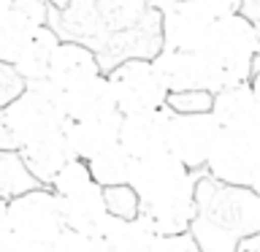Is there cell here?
I'll return each instance as SVG.
<instances>
[{
    "mask_svg": "<svg viewBox=\"0 0 260 252\" xmlns=\"http://www.w3.org/2000/svg\"><path fill=\"white\" fill-rule=\"evenodd\" d=\"M198 52L203 57V89L214 95L241 81H252L260 38L244 14H231L211 19Z\"/></svg>",
    "mask_w": 260,
    "mask_h": 252,
    "instance_id": "cell-1",
    "label": "cell"
},
{
    "mask_svg": "<svg viewBox=\"0 0 260 252\" xmlns=\"http://www.w3.org/2000/svg\"><path fill=\"white\" fill-rule=\"evenodd\" d=\"M62 89L49 79L24 81L22 92L0 106V152H16L36 138L65 128Z\"/></svg>",
    "mask_w": 260,
    "mask_h": 252,
    "instance_id": "cell-2",
    "label": "cell"
},
{
    "mask_svg": "<svg viewBox=\"0 0 260 252\" xmlns=\"http://www.w3.org/2000/svg\"><path fill=\"white\" fill-rule=\"evenodd\" d=\"M127 184L138 195L141 209L198 203V182H195L192 171L184 168L168 152L133 160V171H130Z\"/></svg>",
    "mask_w": 260,
    "mask_h": 252,
    "instance_id": "cell-3",
    "label": "cell"
},
{
    "mask_svg": "<svg viewBox=\"0 0 260 252\" xmlns=\"http://www.w3.org/2000/svg\"><path fill=\"white\" fill-rule=\"evenodd\" d=\"M203 168H209V174L225 187H244L257 193L260 128H219Z\"/></svg>",
    "mask_w": 260,
    "mask_h": 252,
    "instance_id": "cell-4",
    "label": "cell"
},
{
    "mask_svg": "<svg viewBox=\"0 0 260 252\" xmlns=\"http://www.w3.org/2000/svg\"><path fill=\"white\" fill-rule=\"evenodd\" d=\"M109 87L114 98V109L117 114H136V111H149L166 106V87L160 84L157 73H154L152 60L133 57V60L119 62L117 68L109 71Z\"/></svg>",
    "mask_w": 260,
    "mask_h": 252,
    "instance_id": "cell-5",
    "label": "cell"
},
{
    "mask_svg": "<svg viewBox=\"0 0 260 252\" xmlns=\"http://www.w3.org/2000/svg\"><path fill=\"white\" fill-rule=\"evenodd\" d=\"M6 214L14 233L44 247L46 252H49V244L62 231L57 195L49 187H32V190L6 201Z\"/></svg>",
    "mask_w": 260,
    "mask_h": 252,
    "instance_id": "cell-6",
    "label": "cell"
},
{
    "mask_svg": "<svg viewBox=\"0 0 260 252\" xmlns=\"http://www.w3.org/2000/svg\"><path fill=\"white\" fill-rule=\"evenodd\" d=\"M219 125L214 122L209 111L198 114H174L168 125V138H166V152L176 158L184 168L198 171L206 163L209 146L214 141Z\"/></svg>",
    "mask_w": 260,
    "mask_h": 252,
    "instance_id": "cell-7",
    "label": "cell"
},
{
    "mask_svg": "<svg viewBox=\"0 0 260 252\" xmlns=\"http://www.w3.org/2000/svg\"><path fill=\"white\" fill-rule=\"evenodd\" d=\"M171 117H174V111H171L168 106L149 109V111H136V114H122L119 117L117 144L133 160L166 152Z\"/></svg>",
    "mask_w": 260,
    "mask_h": 252,
    "instance_id": "cell-8",
    "label": "cell"
},
{
    "mask_svg": "<svg viewBox=\"0 0 260 252\" xmlns=\"http://www.w3.org/2000/svg\"><path fill=\"white\" fill-rule=\"evenodd\" d=\"M44 24V0H0V62H14L22 44Z\"/></svg>",
    "mask_w": 260,
    "mask_h": 252,
    "instance_id": "cell-9",
    "label": "cell"
},
{
    "mask_svg": "<svg viewBox=\"0 0 260 252\" xmlns=\"http://www.w3.org/2000/svg\"><path fill=\"white\" fill-rule=\"evenodd\" d=\"M162 11V44L179 52H198L211 19L195 0H168Z\"/></svg>",
    "mask_w": 260,
    "mask_h": 252,
    "instance_id": "cell-10",
    "label": "cell"
},
{
    "mask_svg": "<svg viewBox=\"0 0 260 252\" xmlns=\"http://www.w3.org/2000/svg\"><path fill=\"white\" fill-rule=\"evenodd\" d=\"M60 101H62L65 122L68 119H98V117L117 114L106 73H98V76H89L73 87H65Z\"/></svg>",
    "mask_w": 260,
    "mask_h": 252,
    "instance_id": "cell-11",
    "label": "cell"
},
{
    "mask_svg": "<svg viewBox=\"0 0 260 252\" xmlns=\"http://www.w3.org/2000/svg\"><path fill=\"white\" fill-rule=\"evenodd\" d=\"M209 114L219 128H260V101L252 81L214 92Z\"/></svg>",
    "mask_w": 260,
    "mask_h": 252,
    "instance_id": "cell-12",
    "label": "cell"
},
{
    "mask_svg": "<svg viewBox=\"0 0 260 252\" xmlns=\"http://www.w3.org/2000/svg\"><path fill=\"white\" fill-rule=\"evenodd\" d=\"M65 141L73 158L79 160H92L95 154L117 144L119 133V114L111 117H98V119H68L62 128Z\"/></svg>",
    "mask_w": 260,
    "mask_h": 252,
    "instance_id": "cell-13",
    "label": "cell"
},
{
    "mask_svg": "<svg viewBox=\"0 0 260 252\" xmlns=\"http://www.w3.org/2000/svg\"><path fill=\"white\" fill-rule=\"evenodd\" d=\"M98 73H103V68H101L92 49L79 44V41H60L54 46L52 60H49L46 79L54 87L65 89V87H73L89 76H98Z\"/></svg>",
    "mask_w": 260,
    "mask_h": 252,
    "instance_id": "cell-14",
    "label": "cell"
},
{
    "mask_svg": "<svg viewBox=\"0 0 260 252\" xmlns=\"http://www.w3.org/2000/svg\"><path fill=\"white\" fill-rule=\"evenodd\" d=\"M16 154H19L24 168L30 171V176L36 179L41 187H49V182H52V176L60 171V166L65 160L73 158L71 149H68V141H65L62 128L54 130V133L41 136V138H36V141H30L24 146H19Z\"/></svg>",
    "mask_w": 260,
    "mask_h": 252,
    "instance_id": "cell-15",
    "label": "cell"
},
{
    "mask_svg": "<svg viewBox=\"0 0 260 252\" xmlns=\"http://www.w3.org/2000/svg\"><path fill=\"white\" fill-rule=\"evenodd\" d=\"M154 73L166 92H184V89H203V57L201 52H179L162 49L152 60Z\"/></svg>",
    "mask_w": 260,
    "mask_h": 252,
    "instance_id": "cell-16",
    "label": "cell"
},
{
    "mask_svg": "<svg viewBox=\"0 0 260 252\" xmlns=\"http://www.w3.org/2000/svg\"><path fill=\"white\" fill-rule=\"evenodd\" d=\"M62 217V228H73V231H84V233H101L109 223V211L103 203V187L89 184L84 193H76L71 198H57Z\"/></svg>",
    "mask_w": 260,
    "mask_h": 252,
    "instance_id": "cell-17",
    "label": "cell"
},
{
    "mask_svg": "<svg viewBox=\"0 0 260 252\" xmlns=\"http://www.w3.org/2000/svg\"><path fill=\"white\" fill-rule=\"evenodd\" d=\"M60 44L57 33L44 24L41 30H36L32 36L22 44V49L16 52L11 68L16 71V76L22 81H38V79H46L49 73V60L54 54V46Z\"/></svg>",
    "mask_w": 260,
    "mask_h": 252,
    "instance_id": "cell-18",
    "label": "cell"
},
{
    "mask_svg": "<svg viewBox=\"0 0 260 252\" xmlns=\"http://www.w3.org/2000/svg\"><path fill=\"white\" fill-rule=\"evenodd\" d=\"M103 239H106L109 252H154L160 236L138 214L133 219L109 217V223L103 228Z\"/></svg>",
    "mask_w": 260,
    "mask_h": 252,
    "instance_id": "cell-19",
    "label": "cell"
},
{
    "mask_svg": "<svg viewBox=\"0 0 260 252\" xmlns=\"http://www.w3.org/2000/svg\"><path fill=\"white\" fill-rule=\"evenodd\" d=\"M89 176L98 187H114V184H127L130 171H133V158L122 149L119 144L103 149L101 154H95L92 160H87Z\"/></svg>",
    "mask_w": 260,
    "mask_h": 252,
    "instance_id": "cell-20",
    "label": "cell"
},
{
    "mask_svg": "<svg viewBox=\"0 0 260 252\" xmlns=\"http://www.w3.org/2000/svg\"><path fill=\"white\" fill-rule=\"evenodd\" d=\"M138 214L146 219L157 236H179L190 233L192 225L201 217V206L190 203V206H160V209H138Z\"/></svg>",
    "mask_w": 260,
    "mask_h": 252,
    "instance_id": "cell-21",
    "label": "cell"
},
{
    "mask_svg": "<svg viewBox=\"0 0 260 252\" xmlns=\"http://www.w3.org/2000/svg\"><path fill=\"white\" fill-rule=\"evenodd\" d=\"M41 187L36 179L30 176V171L24 168V163L19 160L16 152H0V198L11 201L16 195Z\"/></svg>",
    "mask_w": 260,
    "mask_h": 252,
    "instance_id": "cell-22",
    "label": "cell"
},
{
    "mask_svg": "<svg viewBox=\"0 0 260 252\" xmlns=\"http://www.w3.org/2000/svg\"><path fill=\"white\" fill-rule=\"evenodd\" d=\"M89 184H95V182H92V176H89L87 163L79 160V158H71V160H65L60 166V171L52 176L49 190H52L57 198H71V195H76V193H84Z\"/></svg>",
    "mask_w": 260,
    "mask_h": 252,
    "instance_id": "cell-23",
    "label": "cell"
},
{
    "mask_svg": "<svg viewBox=\"0 0 260 252\" xmlns=\"http://www.w3.org/2000/svg\"><path fill=\"white\" fill-rule=\"evenodd\" d=\"M49 252H109L106 239L101 233H84L73 231V228H62L57 239L49 244Z\"/></svg>",
    "mask_w": 260,
    "mask_h": 252,
    "instance_id": "cell-24",
    "label": "cell"
},
{
    "mask_svg": "<svg viewBox=\"0 0 260 252\" xmlns=\"http://www.w3.org/2000/svg\"><path fill=\"white\" fill-rule=\"evenodd\" d=\"M103 203H106V211L117 219H133L138 217V195L133 193L130 184H114V187H103Z\"/></svg>",
    "mask_w": 260,
    "mask_h": 252,
    "instance_id": "cell-25",
    "label": "cell"
},
{
    "mask_svg": "<svg viewBox=\"0 0 260 252\" xmlns=\"http://www.w3.org/2000/svg\"><path fill=\"white\" fill-rule=\"evenodd\" d=\"M166 106L174 114H198L211 109V92L206 89H184V92H168Z\"/></svg>",
    "mask_w": 260,
    "mask_h": 252,
    "instance_id": "cell-26",
    "label": "cell"
},
{
    "mask_svg": "<svg viewBox=\"0 0 260 252\" xmlns=\"http://www.w3.org/2000/svg\"><path fill=\"white\" fill-rule=\"evenodd\" d=\"M154 252H203V249L190 231V233H179V236H160Z\"/></svg>",
    "mask_w": 260,
    "mask_h": 252,
    "instance_id": "cell-27",
    "label": "cell"
},
{
    "mask_svg": "<svg viewBox=\"0 0 260 252\" xmlns=\"http://www.w3.org/2000/svg\"><path fill=\"white\" fill-rule=\"evenodd\" d=\"M209 19H219V16H231V14H241L244 0H195Z\"/></svg>",
    "mask_w": 260,
    "mask_h": 252,
    "instance_id": "cell-28",
    "label": "cell"
},
{
    "mask_svg": "<svg viewBox=\"0 0 260 252\" xmlns=\"http://www.w3.org/2000/svg\"><path fill=\"white\" fill-rule=\"evenodd\" d=\"M0 252H46L44 247H38V244H32L27 239H22L19 233H6L0 236Z\"/></svg>",
    "mask_w": 260,
    "mask_h": 252,
    "instance_id": "cell-29",
    "label": "cell"
},
{
    "mask_svg": "<svg viewBox=\"0 0 260 252\" xmlns=\"http://www.w3.org/2000/svg\"><path fill=\"white\" fill-rule=\"evenodd\" d=\"M11 233V223H8V214H6V203H0V236Z\"/></svg>",
    "mask_w": 260,
    "mask_h": 252,
    "instance_id": "cell-30",
    "label": "cell"
},
{
    "mask_svg": "<svg viewBox=\"0 0 260 252\" xmlns=\"http://www.w3.org/2000/svg\"><path fill=\"white\" fill-rule=\"evenodd\" d=\"M0 203H6V201H3V198H0Z\"/></svg>",
    "mask_w": 260,
    "mask_h": 252,
    "instance_id": "cell-31",
    "label": "cell"
}]
</instances>
